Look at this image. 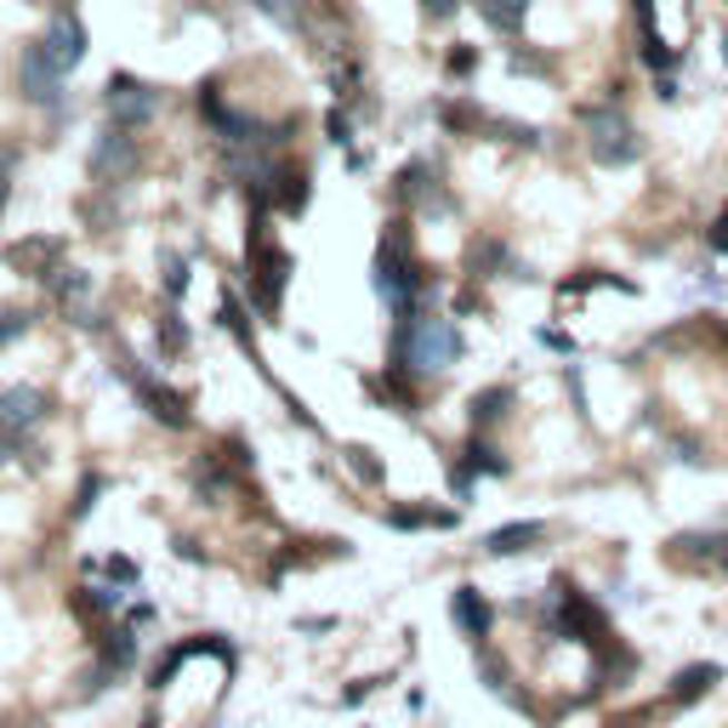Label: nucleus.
I'll return each instance as SVG.
<instances>
[{"instance_id": "nucleus-1", "label": "nucleus", "mask_w": 728, "mask_h": 728, "mask_svg": "<svg viewBox=\"0 0 728 728\" xmlns=\"http://www.w3.org/2000/svg\"><path fill=\"white\" fill-rule=\"evenodd\" d=\"M461 359V330L456 319H439V313H427V319H405L399 330V365L416 370V376H439Z\"/></svg>"}, {"instance_id": "nucleus-2", "label": "nucleus", "mask_w": 728, "mask_h": 728, "mask_svg": "<svg viewBox=\"0 0 728 728\" xmlns=\"http://www.w3.org/2000/svg\"><path fill=\"white\" fill-rule=\"evenodd\" d=\"M416 290H421V268H416V257H410L405 222H393V228L381 233V246H376V297H381L387 308L410 313Z\"/></svg>"}, {"instance_id": "nucleus-3", "label": "nucleus", "mask_w": 728, "mask_h": 728, "mask_svg": "<svg viewBox=\"0 0 728 728\" xmlns=\"http://www.w3.org/2000/svg\"><path fill=\"white\" fill-rule=\"evenodd\" d=\"M580 120H587V154H592L598 166H638V160H644V137H638V126L626 120L615 103L587 109Z\"/></svg>"}, {"instance_id": "nucleus-4", "label": "nucleus", "mask_w": 728, "mask_h": 728, "mask_svg": "<svg viewBox=\"0 0 728 728\" xmlns=\"http://www.w3.org/2000/svg\"><path fill=\"white\" fill-rule=\"evenodd\" d=\"M552 615H558V632L575 638V644H587V649H598L609 638L598 604H587V592H580L575 580H552Z\"/></svg>"}, {"instance_id": "nucleus-5", "label": "nucleus", "mask_w": 728, "mask_h": 728, "mask_svg": "<svg viewBox=\"0 0 728 728\" xmlns=\"http://www.w3.org/2000/svg\"><path fill=\"white\" fill-rule=\"evenodd\" d=\"M137 171V137L126 126H109L103 137L91 142V182L97 188H120Z\"/></svg>"}, {"instance_id": "nucleus-6", "label": "nucleus", "mask_w": 728, "mask_h": 728, "mask_svg": "<svg viewBox=\"0 0 728 728\" xmlns=\"http://www.w3.org/2000/svg\"><path fill=\"white\" fill-rule=\"evenodd\" d=\"M103 109H109V120H114V126L137 131L142 120H154L160 97H154V86H142V80H131V74H114V80H109V91H103Z\"/></svg>"}, {"instance_id": "nucleus-7", "label": "nucleus", "mask_w": 728, "mask_h": 728, "mask_svg": "<svg viewBox=\"0 0 728 728\" xmlns=\"http://www.w3.org/2000/svg\"><path fill=\"white\" fill-rule=\"evenodd\" d=\"M666 558L677 569H728V536H711V529H684V536L666 541Z\"/></svg>"}, {"instance_id": "nucleus-8", "label": "nucleus", "mask_w": 728, "mask_h": 728, "mask_svg": "<svg viewBox=\"0 0 728 728\" xmlns=\"http://www.w3.org/2000/svg\"><path fill=\"white\" fill-rule=\"evenodd\" d=\"M40 52H46V63H52L58 74H69V69L86 58V29H80V18H74V12H58L52 23H46V34H40Z\"/></svg>"}, {"instance_id": "nucleus-9", "label": "nucleus", "mask_w": 728, "mask_h": 728, "mask_svg": "<svg viewBox=\"0 0 728 728\" xmlns=\"http://www.w3.org/2000/svg\"><path fill=\"white\" fill-rule=\"evenodd\" d=\"M131 376V387H137V399L154 410V421H166V427H188L193 416H188V399L177 393V387H166L160 376H149V370H126Z\"/></svg>"}, {"instance_id": "nucleus-10", "label": "nucleus", "mask_w": 728, "mask_h": 728, "mask_svg": "<svg viewBox=\"0 0 728 728\" xmlns=\"http://www.w3.org/2000/svg\"><path fill=\"white\" fill-rule=\"evenodd\" d=\"M46 285H52V297L69 308L74 325H97V308H91V273H80V268H58Z\"/></svg>"}, {"instance_id": "nucleus-11", "label": "nucleus", "mask_w": 728, "mask_h": 728, "mask_svg": "<svg viewBox=\"0 0 728 728\" xmlns=\"http://www.w3.org/2000/svg\"><path fill=\"white\" fill-rule=\"evenodd\" d=\"M23 97H29V103H52V109L63 103V74L46 63L40 46H29V52H23Z\"/></svg>"}, {"instance_id": "nucleus-12", "label": "nucleus", "mask_w": 728, "mask_h": 728, "mask_svg": "<svg viewBox=\"0 0 728 728\" xmlns=\"http://www.w3.org/2000/svg\"><path fill=\"white\" fill-rule=\"evenodd\" d=\"M46 416V393L40 387H7L0 393V432H23Z\"/></svg>"}, {"instance_id": "nucleus-13", "label": "nucleus", "mask_w": 728, "mask_h": 728, "mask_svg": "<svg viewBox=\"0 0 728 728\" xmlns=\"http://www.w3.org/2000/svg\"><path fill=\"white\" fill-rule=\"evenodd\" d=\"M547 536V529L536 523V518H518V523H501V529H490V536H483V552L490 558H518V552H529Z\"/></svg>"}, {"instance_id": "nucleus-14", "label": "nucleus", "mask_w": 728, "mask_h": 728, "mask_svg": "<svg viewBox=\"0 0 728 728\" xmlns=\"http://www.w3.org/2000/svg\"><path fill=\"white\" fill-rule=\"evenodd\" d=\"M450 620L461 626L467 638H490V620H496V615H490V604H483L478 587H456V592H450Z\"/></svg>"}, {"instance_id": "nucleus-15", "label": "nucleus", "mask_w": 728, "mask_h": 728, "mask_svg": "<svg viewBox=\"0 0 728 728\" xmlns=\"http://www.w3.org/2000/svg\"><path fill=\"white\" fill-rule=\"evenodd\" d=\"M399 193H405L410 206H427V211H445V206H450L445 193H439V182H432V166H427V160H410V166L399 171Z\"/></svg>"}, {"instance_id": "nucleus-16", "label": "nucleus", "mask_w": 728, "mask_h": 728, "mask_svg": "<svg viewBox=\"0 0 728 728\" xmlns=\"http://www.w3.org/2000/svg\"><path fill=\"white\" fill-rule=\"evenodd\" d=\"M722 684V666H711V660H700V666H684L671 677V700L677 706H689V700H700V695H711Z\"/></svg>"}, {"instance_id": "nucleus-17", "label": "nucleus", "mask_w": 728, "mask_h": 728, "mask_svg": "<svg viewBox=\"0 0 728 728\" xmlns=\"http://www.w3.org/2000/svg\"><path fill=\"white\" fill-rule=\"evenodd\" d=\"M58 257H63L58 239H23V246L7 251V262H12V268H34V279H52V273H58V268H52Z\"/></svg>"}, {"instance_id": "nucleus-18", "label": "nucleus", "mask_w": 728, "mask_h": 728, "mask_svg": "<svg viewBox=\"0 0 728 728\" xmlns=\"http://www.w3.org/2000/svg\"><path fill=\"white\" fill-rule=\"evenodd\" d=\"M478 12H483V23H490V29L518 34L523 18H529V0H478Z\"/></svg>"}, {"instance_id": "nucleus-19", "label": "nucleus", "mask_w": 728, "mask_h": 728, "mask_svg": "<svg viewBox=\"0 0 728 728\" xmlns=\"http://www.w3.org/2000/svg\"><path fill=\"white\" fill-rule=\"evenodd\" d=\"M512 405V393H507V387H483V393L472 399V427H490L501 410Z\"/></svg>"}, {"instance_id": "nucleus-20", "label": "nucleus", "mask_w": 728, "mask_h": 728, "mask_svg": "<svg viewBox=\"0 0 728 728\" xmlns=\"http://www.w3.org/2000/svg\"><path fill=\"white\" fill-rule=\"evenodd\" d=\"M461 472H507V456H501V450H490L483 439H472V445H467V461H461Z\"/></svg>"}, {"instance_id": "nucleus-21", "label": "nucleus", "mask_w": 728, "mask_h": 728, "mask_svg": "<svg viewBox=\"0 0 728 728\" xmlns=\"http://www.w3.org/2000/svg\"><path fill=\"white\" fill-rule=\"evenodd\" d=\"M279 206H285V211H302V206H308V177H302V171H290V177H285Z\"/></svg>"}, {"instance_id": "nucleus-22", "label": "nucleus", "mask_w": 728, "mask_h": 728, "mask_svg": "<svg viewBox=\"0 0 728 728\" xmlns=\"http://www.w3.org/2000/svg\"><path fill=\"white\" fill-rule=\"evenodd\" d=\"M257 12H268L279 29H302V18H297V0H257Z\"/></svg>"}, {"instance_id": "nucleus-23", "label": "nucleus", "mask_w": 728, "mask_h": 728, "mask_svg": "<svg viewBox=\"0 0 728 728\" xmlns=\"http://www.w3.org/2000/svg\"><path fill=\"white\" fill-rule=\"evenodd\" d=\"M222 325L239 336V342H246L251 348V325H246V313H239V297H228V290H222Z\"/></svg>"}, {"instance_id": "nucleus-24", "label": "nucleus", "mask_w": 728, "mask_h": 728, "mask_svg": "<svg viewBox=\"0 0 728 728\" xmlns=\"http://www.w3.org/2000/svg\"><path fill=\"white\" fill-rule=\"evenodd\" d=\"M166 290H171V297H182V290H188V262L171 257V251H166Z\"/></svg>"}, {"instance_id": "nucleus-25", "label": "nucleus", "mask_w": 728, "mask_h": 728, "mask_svg": "<svg viewBox=\"0 0 728 728\" xmlns=\"http://www.w3.org/2000/svg\"><path fill=\"white\" fill-rule=\"evenodd\" d=\"M706 246H711V251H728V206L711 217V228H706Z\"/></svg>"}, {"instance_id": "nucleus-26", "label": "nucleus", "mask_w": 728, "mask_h": 728, "mask_svg": "<svg viewBox=\"0 0 728 728\" xmlns=\"http://www.w3.org/2000/svg\"><path fill=\"white\" fill-rule=\"evenodd\" d=\"M399 529H421V523H450V512H393Z\"/></svg>"}, {"instance_id": "nucleus-27", "label": "nucleus", "mask_w": 728, "mask_h": 728, "mask_svg": "<svg viewBox=\"0 0 728 728\" xmlns=\"http://www.w3.org/2000/svg\"><path fill=\"white\" fill-rule=\"evenodd\" d=\"M160 342H166V353H177V348H188V330H177V319H171V313L160 319Z\"/></svg>"}, {"instance_id": "nucleus-28", "label": "nucleus", "mask_w": 728, "mask_h": 728, "mask_svg": "<svg viewBox=\"0 0 728 728\" xmlns=\"http://www.w3.org/2000/svg\"><path fill=\"white\" fill-rule=\"evenodd\" d=\"M80 604H86L91 615H109V609H114V592H109V587H86V598H80Z\"/></svg>"}, {"instance_id": "nucleus-29", "label": "nucleus", "mask_w": 728, "mask_h": 728, "mask_svg": "<svg viewBox=\"0 0 728 728\" xmlns=\"http://www.w3.org/2000/svg\"><path fill=\"white\" fill-rule=\"evenodd\" d=\"M23 330H29V313H7V319H0V348H7V342H18Z\"/></svg>"}, {"instance_id": "nucleus-30", "label": "nucleus", "mask_w": 728, "mask_h": 728, "mask_svg": "<svg viewBox=\"0 0 728 728\" xmlns=\"http://www.w3.org/2000/svg\"><path fill=\"white\" fill-rule=\"evenodd\" d=\"M472 63H478L472 46H456V52H450V74H472Z\"/></svg>"}, {"instance_id": "nucleus-31", "label": "nucleus", "mask_w": 728, "mask_h": 728, "mask_svg": "<svg viewBox=\"0 0 728 728\" xmlns=\"http://www.w3.org/2000/svg\"><path fill=\"white\" fill-rule=\"evenodd\" d=\"M325 131H330V142H353V137H348V114H342V109H330Z\"/></svg>"}, {"instance_id": "nucleus-32", "label": "nucleus", "mask_w": 728, "mask_h": 728, "mask_svg": "<svg viewBox=\"0 0 728 728\" xmlns=\"http://www.w3.org/2000/svg\"><path fill=\"white\" fill-rule=\"evenodd\" d=\"M421 12H427V18H456L461 0H421Z\"/></svg>"}, {"instance_id": "nucleus-33", "label": "nucleus", "mask_w": 728, "mask_h": 728, "mask_svg": "<svg viewBox=\"0 0 728 728\" xmlns=\"http://www.w3.org/2000/svg\"><path fill=\"white\" fill-rule=\"evenodd\" d=\"M717 336H722V348H728V319H722V325H717Z\"/></svg>"}, {"instance_id": "nucleus-34", "label": "nucleus", "mask_w": 728, "mask_h": 728, "mask_svg": "<svg viewBox=\"0 0 728 728\" xmlns=\"http://www.w3.org/2000/svg\"><path fill=\"white\" fill-rule=\"evenodd\" d=\"M722 58H728V29H722Z\"/></svg>"}, {"instance_id": "nucleus-35", "label": "nucleus", "mask_w": 728, "mask_h": 728, "mask_svg": "<svg viewBox=\"0 0 728 728\" xmlns=\"http://www.w3.org/2000/svg\"><path fill=\"white\" fill-rule=\"evenodd\" d=\"M0 461H7V445H0Z\"/></svg>"}]
</instances>
